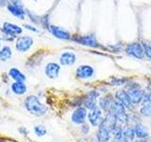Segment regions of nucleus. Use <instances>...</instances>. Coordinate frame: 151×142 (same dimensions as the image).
<instances>
[{
  "instance_id": "obj_1",
  "label": "nucleus",
  "mask_w": 151,
  "mask_h": 142,
  "mask_svg": "<svg viewBox=\"0 0 151 142\" xmlns=\"http://www.w3.org/2000/svg\"><path fill=\"white\" fill-rule=\"evenodd\" d=\"M24 106L26 110L32 116L42 117L48 111V107L42 103L35 95H29L24 99Z\"/></svg>"
},
{
  "instance_id": "obj_2",
  "label": "nucleus",
  "mask_w": 151,
  "mask_h": 142,
  "mask_svg": "<svg viewBox=\"0 0 151 142\" xmlns=\"http://www.w3.org/2000/svg\"><path fill=\"white\" fill-rule=\"evenodd\" d=\"M110 112H112L114 114L117 121H119L121 123H127L129 121V116H127V114L126 112L125 106L121 102L118 101L117 99H113Z\"/></svg>"
},
{
  "instance_id": "obj_3",
  "label": "nucleus",
  "mask_w": 151,
  "mask_h": 142,
  "mask_svg": "<svg viewBox=\"0 0 151 142\" xmlns=\"http://www.w3.org/2000/svg\"><path fill=\"white\" fill-rule=\"evenodd\" d=\"M88 120L93 127H98L104 121L102 110L99 107H96L88 114Z\"/></svg>"
},
{
  "instance_id": "obj_4",
  "label": "nucleus",
  "mask_w": 151,
  "mask_h": 142,
  "mask_svg": "<svg viewBox=\"0 0 151 142\" xmlns=\"http://www.w3.org/2000/svg\"><path fill=\"white\" fill-rule=\"evenodd\" d=\"M111 135V128L107 125L105 121H103L100 125L98 126V132L96 134L97 142H109Z\"/></svg>"
},
{
  "instance_id": "obj_5",
  "label": "nucleus",
  "mask_w": 151,
  "mask_h": 142,
  "mask_svg": "<svg viewBox=\"0 0 151 142\" xmlns=\"http://www.w3.org/2000/svg\"><path fill=\"white\" fill-rule=\"evenodd\" d=\"M87 115H88L87 109L85 107L79 106L73 112L72 116H71V120H72V122L75 123V124L81 125L86 121Z\"/></svg>"
},
{
  "instance_id": "obj_6",
  "label": "nucleus",
  "mask_w": 151,
  "mask_h": 142,
  "mask_svg": "<svg viewBox=\"0 0 151 142\" xmlns=\"http://www.w3.org/2000/svg\"><path fill=\"white\" fill-rule=\"evenodd\" d=\"M33 45V39L29 36H21L19 37L17 41H16V44H15V47L16 49L19 52H27V50L30 49V47Z\"/></svg>"
},
{
  "instance_id": "obj_7",
  "label": "nucleus",
  "mask_w": 151,
  "mask_h": 142,
  "mask_svg": "<svg viewBox=\"0 0 151 142\" xmlns=\"http://www.w3.org/2000/svg\"><path fill=\"white\" fill-rule=\"evenodd\" d=\"M94 75V69L93 66L88 64H82L79 65L76 70V76L80 80H87L93 77Z\"/></svg>"
},
{
  "instance_id": "obj_8",
  "label": "nucleus",
  "mask_w": 151,
  "mask_h": 142,
  "mask_svg": "<svg viewBox=\"0 0 151 142\" xmlns=\"http://www.w3.org/2000/svg\"><path fill=\"white\" fill-rule=\"evenodd\" d=\"M126 51L129 55L137 59H143L145 55L143 46H142V45L139 44V43H132V44H129L127 46Z\"/></svg>"
},
{
  "instance_id": "obj_9",
  "label": "nucleus",
  "mask_w": 151,
  "mask_h": 142,
  "mask_svg": "<svg viewBox=\"0 0 151 142\" xmlns=\"http://www.w3.org/2000/svg\"><path fill=\"white\" fill-rule=\"evenodd\" d=\"M60 71V66L59 64L55 63V62L48 63L45 67V73L46 75V77L52 80L58 78Z\"/></svg>"
},
{
  "instance_id": "obj_10",
  "label": "nucleus",
  "mask_w": 151,
  "mask_h": 142,
  "mask_svg": "<svg viewBox=\"0 0 151 142\" xmlns=\"http://www.w3.org/2000/svg\"><path fill=\"white\" fill-rule=\"evenodd\" d=\"M75 42L78 43L80 45H84V46H92V47H97L98 42L96 41V37L93 35H84V36H77L73 39Z\"/></svg>"
},
{
  "instance_id": "obj_11",
  "label": "nucleus",
  "mask_w": 151,
  "mask_h": 142,
  "mask_svg": "<svg viewBox=\"0 0 151 142\" xmlns=\"http://www.w3.org/2000/svg\"><path fill=\"white\" fill-rule=\"evenodd\" d=\"M49 31L56 38H58V39H60V40H70L71 39L70 32L68 30H64L63 28L51 25V26H49Z\"/></svg>"
},
{
  "instance_id": "obj_12",
  "label": "nucleus",
  "mask_w": 151,
  "mask_h": 142,
  "mask_svg": "<svg viewBox=\"0 0 151 142\" xmlns=\"http://www.w3.org/2000/svg\"><path fill=\"white\" fill-rule=\"evenodd\" d=\"M2 30L5 32V34L8 36H11L12 38L15 37L16 35H19L22 33V28L20 27H18L14 24H11V23H4L3 24V28Z\"/></svg>"
},
{
  "instance_id": "obj_13",
  "label": "nucleus",
  "mask_w": 151,
  "mask_h": 142,
  "mask_svg": "<svg viewBox=\"0 0 151 142\" xmlns=\"http://www.w3.org/2000/svg\"><path fill=\"white\" fill-rule=\"evenodd\" d=\"M115 97L118 101L121 102L123 105L125 106V108H127V109H133L134 107V104L131 102L130 99L129 97V95L127 94V92L125 90H118L115 94Z\"/></svg>"
},
{
  "instance_id": "obj_14",
  "label": "nucleus",
  "mask_w": 151,
  "mask_h": 142,
  "mask_svg": "<svg viewBox=\"0 0 151 142\" xmlns=\"http://www.w3.org/2000/svg\"><path fill=\"white\" fill-rule=\"evenodd\" d=\"M126 92L127 95H129L130 101L133 104L141 102L142 99L144 98V94H145L143 90L138 89V88H133V87L129 88Z\"/></svg>"
},
{
  "instance_id": "obj_15",
  "label": "nucleus",
  "mask_w": 151,
  "mask_h": 142,
  "mask_svg": "<svg viewBox=\"0 0 151 142\" xmlns=\"http://www.w3.org/2000/svg\"><path fill=\"white\" fill-rule=\"evenodd\" d=\"M98 97H99V93L96 91H92L91 93H89V95L85 98L84 101H83L84 107L86 109H89V110H93V109L97 107L96 99Z\"/></svg>"
},
{
  "instance_id": "obj_16",
  "label": "nucleus",
  "mask_w": 151,
  "mask_h": 142,
  "mask_svg": "<svg viewBox=\"0 0 151 142\" xmlns=\"http://www.w3.org/2000/svg\"><path fill=\"white\" fill-rule=\"evenodd\" d=\"M76 61H77V57H76L75 53L71 51H65L60 57V63L65 66L73 65L76 63Z\"/></svg>"
},
{
  "instance_id": "obj_17",
  "label": "nucleus",
  "mask_w": 151,
  "mask_h": 142,
  "mask_svg": "<svg viewBox=\"0 0 151 142\" xmlns=\"http://www.w3.org/2000/svg\"><path fill=\"white\" fill-rule=\"evenodd\" d=\"M8 9L11 12L14 16H16L18 18H21L24 19L25 17V11L23 9L22 6H20L17 2H12V3H9L8 5Z\"/></svg>"
},
{
  "instance_id": "obj_18",
  "label": "nucleus",
  "mask_w": 151,
  "mask_h": 142,
  "mask_svg": "<svg viewBox=\"0 0 151 142\" xmlns=\"http://www.w3.org/2000/svg\"><path fill=\"white\" fill-rule=\"evenodd\" d=\"M11 90L13 94L18 95V96H22L25 95L27 91V86L25 83L22 82H13L11 85Z\"/></svg>"
},
{
  "instance_id": "obj_19",
  "label": "nucleus",
  "mask_w": 151,
  "mask_h": 142,
  "mask_svg": "<svg viewBox=\"0 0 151 142\" xmlns=\"http://www.w3.org/2000/svg\"><path fill=\"white\" fill-rule=\"evenodd\" d=\"M9 78H12L13 80H15V82L25 83V80L27 79L25 74H24L22 71H20V70L15 68V67L9 69Z\"/></svg>"
},
{
  "instance_id": "obj_20",
  "label": "nucleus",
  "mask_w": 151,
  "mask_h": 142,
  "mask_svg": "<svg viewBox=\"0 0 151 142\" xmlns=\"http://www.w3.org/2000/svg\"><path fill=\"white\" fill-rule=\"evenodd\" d=\"M112 101H113V99L110 97H103L100 99V101H99V108H100L101 110L105 111L106 113L110 112Z\"/></svg>"
},
{
  "instance_id": "obj_21",
  "label": "nucleus",
  "mask_w": 151,
  "mask_h": 142,
  "mask_svg": "<svg viewBox=\"0 0 151 142\" xmlns=\"http://www.w3.org/2000/svg\"><path fill=\"white\" fill-rule=\"evenodd\" d=\"M133 129H134L135 136H137L138 138L145 139L146 137L148 136V132H147V130L145 129V127L144 125H142V124H136Z\"/></svg>"
},
{
  "instance_id": "obj_22",
  "label": "nucleus",
  "mask_w": 151,
  "mask_h": 142,
  "mask_svg": "<svg viewBox=\"0 0 151 142\" xmlns=\"http://www.w3.org/2000/svg\"><path fill=\"white\" fill-rule=\"evenodd\" d=\"M12 56V49L8 46H3L1 49V50H0V61L7 62L9 60H11Z\"/></svg>"
},
{
  "instance_id": "obj_23",
  "label": "nucleus",
  "mask_w": 151,
  "mask_h": 142,
  "mask_svg": "<svg viewBox=\"0 0 151 142\" xmlns=\"http://www.w3.org/2000/svg\"><path fill=\"white\" fill-rule=\"evenodd\" d=\"M123 135H124V137H125V138H126L127 141L133 140V139H134V137H135L134 129H133V128L129 127V126L125 127L124 129H123Z\"/></svg>"
},
{
  "instance_id": "obj_24",
  "label": "nucleus",
  "mask_w": 151,
  "mask_h": 142,
  "mask_svg": "<svg viewBox=\"0 0 151 142\" xmlns=\"http://www.w3.org/2000/svg\"><path fill=\"white\" fill-rule=\"evenodd\" d=\"M33 131H34V134L36 135V136L38 137H42V136H45L46 135V133H47V130H46V128L44 126V125H35L34 128H33Z\"/></svg>"
},
{
  "instance_id": "obj_25",
  "label": "nucleus",
  "mask_w": 151,
  "mask_h": 142,
  "mask_svg": "<svg viewBox=\"0 0 151 142\" xmlns=\"http://www.w3.org/2000/svg\"><path fill=\"white\" fill-rule=\"evenodd\" d=\"M140 113H141V115L144 117H150L151 116V103L145 104V105L141 108Z\"/></svg>"
},
{
  "instance_id": "obj_26",
  "label": "nucleus",
  "mask_w": 151,
  "mask_h": 142,
  "mask_svg": "<svg viewBox=\"0 0 151 142\" xmlns=\"http://www.w3.org/2000/svg\"><path fill=\"white\" fill-rule=\"evenodd\" d=\"M142 46H143V49H144V54H145L149 59H151V44L144 43Z\"/></svg>"
},
{
  "instance_id": "obj_27",
  "label": "nucleus",
  "mask_w": 151,
  "mask_h": 142,
  "mask_svg": "<svg viewBox=\"0 0 151 142\" xmlns=\"http://www.w3.org/2000/svg\"><path fill=\"white\" fill-rule=\"evenodd\" d=\"M143 104H148L151 103V93H147V94H144V98L141 101Z\"/></svg>"
},
{
  "instance_id": "obj_28",
  "label": "nucleus",
  "mask_w": 151,
  "mask_h": 142,
  "mask_svg": "<svg viewBox=\"0 0 151 142\" xmlns=\"http://www.w3.org/2000/svg\"><path fill=\"white\" fill-rule=\"evenodd\" d=\"M81 131L85 135L88 134L90 131V126L88 124H86V123H83V124H81Z\"/></svg>"
},
{
  "instance_id": "obj_29",
  "label": "nucleus",
  "mask_w": 151,
  "mask_h": 142,
  "mask_svg": "<svg viewBox=\"0 0 151 142\" xmlns=\"http://www.w3.org/2000/svg\"><path fill=\"white\" fill-rule=\"evenodd\" d=\"M112 142H129V141H127L124 136H122L120 138H114Z\"/></svg>"
},
{
  "instance_id": "obj_30",
  "label": "nucleus",
  "mask_w": 151,
  "mask_h": 142,
  "mask_svg": "<svg viewBox=\"0 0 151 142\" xmlns=\"http://www.w3.org/2000/svg\"><path fill=\"white\" fill-rule=\"evenodd\" d=\"M25 28H27V30H32V31H34V32H39V30H38L37 28H35L34 27H31L29 25H25Z\"/></svg>"
},
{
  "instance_id": "obj_31",
  "label": "nucleus",
  "mask_w": 151,
  "mask_h": 142,
  "mask_svg": "<svg viewBox=\"0 0 151 142\" xmlns=\"http://www.w3.org/2000/svg\"><path fill=\"white\" fill-rule=\"evenodd\" d=\"M19 132H20L21 134H23L24 135H26L27 133V129H26L25 127H20V128H19Z\"/></svg>"
},
{
  "instance_id": "obj_32",
  "label": "nucleus",
  "mask_w": 151,
  "mask_h": 142,
  "mask_svg": "<svg viewBox=\"0 0 151 142\" xmlns=\"http://www.w3.org/2000/svg\"><path fill=\"white\" fill-rule=\"evenodd\" d=\"M4 1H6V0H0V3H2V2H4Z\"/></svg>"
},
{
  "instance_id": "obj_33",
  "label": "nucleus",
  "mask_w": 151,
  "mask_h": 142,
  "mask_svg": "<svg viewBox=\"0 0 151 142\" xmlns=\"http://www.w3.org/2000/svg\"><path fill=\"white\" fill-rule=\"evenodd\" d=\"M0 46H1V42H0Z\"/></svg>"
}]
</instances>
